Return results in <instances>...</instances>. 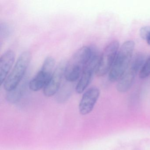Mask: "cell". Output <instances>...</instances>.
I'll return each mask as SVG.
<instances>
[{
    "instance_id": "7",
    "label": "cell",
    "mask_w": 150,
    "mask_h": 150,
    "mask_svg": "<svg viewBox=\"0 0 150 150\" xmlns=\"http://www.w3.org/2000/svg\"><path fill=\"white\" fill-rule=\"evenodd\" d=\"M100 57L97 50L95 48L92 56L86 65L80 79L76 85L75 90L77 93H82L90 84L94 73H95Z\"/></svg>"
},
{
    "instance_id": "4",
    "label": "cell",
    "mask_w": 150,
    "mask_h": 150,
    "mask_svg": "<svg viewBox=\"0 0 150 150\" xmlns=\"http://www.w3.org/2000/svg\"><path fill=\"white\" fill-rule=\"evenodd\" d=\"M145 61L144 56L142 53H138L132 58L128 69L117 84L116 88L118 92L126 93L130 89L137 74L140 72Z\"/></svg>"
},
{
    "instance_id": "8",
    "label": "cell",
    "mask_w": 150,
    "mask_h": 150,
    "mask_svg": "<svg viewBox=\"0 0 150 150\" xmlns=\"http://www.w3.org/2000/svg\"><path fill=\"white\" fill-rule=\"evenodd\" d=\"M66 64V63L62 61L54 69L49 82L43 88L44 94L46 97H51L59 91L62 79L64 77Z\"/></svg>"
},
{
    "instance_id": "3",
    "label": "cell",
    "mask_w": 150,
    "mask_h": 150,
    "mask_svg": "<svg viewBox=\"0 0 150 150\" xmlns=\"http://www.w3.org/2000/svg\"><path fill=\"white\" fill-rule=\"evenodd\" d=\"M31 59V52L29 51L23 52L20 55L13 68L3 83L6 91L8 92L13 90L25 77V73Z\"/></svg>"
},
{
    "instance_id": "9",
    "label": "cell",
    "mask_w": 150,
    "mask_h": 150,
    "mask_svg": "<svg viewBox=\"0 0 150 150\" xmlns=\"http://www.w3.org/2000/svg\"><path fill=\"white\" fill-rule=\"evenodd\" d=\"M100 95V89L96 87H92L86 91L82 95L79 105L81 115H85L93 110Z\"/></svg>"
},
{
    "instance_id": "2",
    "label": "cell",
    "mask_w": 150,
    "mask_h": 150,
    "mask_svg": "<svg viewBox=\"0 0 150 150\" xmlns=\"http://www.w3.org/2000/svg\"><path fill=\"white\" fill-rule=\"evenodd\" d=\"M134 48L135 43L129 40L125 42L119 49L109 72V79L110 81H118L124 74L131 62Z\"/></svg>"
},
{
    "instance_id": "11",
    "label": "cell",
    "mask_w": 150,
    "mask_h": 150,
    "mask_svg": "<svg viewBox=\"0 0 150 150\" xmlns=\"http://www.w3.org/2000/svg\"><path fill=\"white\" fill-rule=\"evenodd\" d=\"M29 82L27 78L24 77L14 89L8 92L6 96L7 100L13 103L18 101L24 93Z\"/></svg>"
},
{
    "instance_id": "5",
    "label": "cell",
    "mask_w": 150,
    "mask_h": 150,
    "mask_svg": "<svg viewBox=\"0 0 150 150\" xmlns=\"http://www.w3.org/2000/svg\"><path fill=\"white\" fill-rule=\"evenodd\" d=\"M118 41L110 42L103 50L99 58L95 74L98 77H102L109 72L114 64L119 50Z\"/></svg>"
},
{
    "instance_id": "12",
    "label": "cell",
    "mask_w": 150,
    "mask_h": 150,
    "mask_svg": "<svg viewBox=\"0 0 150 150\" xmlns=\"http://www.w3.org/2000/svg\"><path fill=\"white\" fill-rule=\"evenodd\" d=\"M150 75V56L145 60L140 72L139 77L141 79H145Z\"/></svg>"
},
{
    "instance_id": "15",
    "label": "cell",
    "mask_w": 150,
    "mask_h": 150,
    "mask_svg": "<svg viewBox=\"0 0 150 150\" xmlns=\"http://www.w3.org/2000/svg\"><path fill=\"white\" fill-rule=\"evenodd\" d=\"M146 41L147 42V44H148L149 45H150V34L148 36L147 38H146Z\"/></svg>"
},
{
    "instance_id": "13",
    "label": "cell",
    "mask_w": 150,
    "mask_h": 150,
    "mask_svg": "<svg viewBox=\"0 0 150 150\" xmlns=\"http://www.w3.org/2000/svg\"><path fill=\"white\" fill-rule=\"evenodd\" d=\"M10 26L6 23H3L1 25V35L3 38L8 37L10 35L11 29Z\"/></svg>"
},
{
    "instance_id": "10",
    "label": "cell",
    "mask_w": 150,
    "mask_h": 150,
    "mask_svg": "<svg viewBox=\"0 0 150 150\" xmlns=\"http://www.w3.org/2000/svg\"><path fill=\"white\" fill-rule=\"evenodd\" d=\"M15 59V54L13 51L8 50L1 57L0 59V84L5 82L8 73L12 68Z\"/></svg>"
},
{
    "instance_id": "14",
    "label": "cell",
    "mask_w": 150,
    "mask_h": 150,
    "mask_svg": "<svg viewBox=\"0 0 150 150\" xmlns=\"http://www.w3.org/2000/svg\"><path fill=\"white\" fill-rule=\"evenodd\" d=\"M150 34V26H145L141 28L139 30V35L140 37L144 40H146V38Z\"/></svg>"
},
{
    "instance_id": "6",
    "label": "cell",
    "mask_w": 150,
    "mask_h": 150,
    "mask_svg": "<svg viewBox=\"0 0 150 150\" xmlns=\"http://www.w3.org/2000/svg\"><path fill=\"white\" fill-rule=\"evenodd\" d=\"M55 64V59L52 57H47L45 59L40 71L29 82L30 90L36 92L44 88L53 73Z\"/></svg>"
},
{
    "instance_id": "1",
    "label": "cell",
    "mask_w": 150,
    "mask_h": 150,
    "mask_svg": "<svg viewBox=\"0 0 150 150\" xmlns=\"http://www.w3.org/2000/svg\"><path fill=\"white\" fill-rule=\"evenodd\" d=\"M94 49L91 46H83L73 54L66 64L64 77L67 81L74 82L81 76Z\"/></svg>"
}]
</instances>
